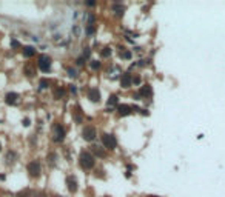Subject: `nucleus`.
Listing matches in <instances>:
<instances>
[{"label": "nucleus", "instance_id": "7c9ffc66", "mask_svg": "<svg viewBox=\"0 0 225 197\" xmlns=\"http://www.w3.org/2000/svg\"><path fill=\"white\" fill-rule=\"evenodd\" d=\"M133 83L139 85V83H140V77H133Z\"/></svg>", "mask_w": 225, "mask_h": 197}, {"label": "nucleus", "instance_id": "9b49d317", "mask_svg": "<svg viewBox=\"0 0 225 197\" xmlns=\"http://www.w3.org/2000/svg\"><path fill=\"white\" fill-rule=\"evenodd\" d=\"M117 112H119L120 116H130L133 112V108L130 105H119L117 106Z\"/></svg>", "mask_w": 225, "mask_h": 197}, {"label": "nucleus", "instance_id": "f3484780", "mask_svg": "<svg viewBox=\"0 0 225 197\" xmlns=\"http://www.w3.org/2000/svg\"><path fill=\"white\" fill-rule=\"evenodd\" d=\"M56 160H57V154H56V152H50V154L46 156V162L50 163L51 166L56 165Z\"/></svg>", "mask_w": 225, "mask_h": 197}, {"label": "nucleus", "instance_id": "72a5a7b5", "mask_svg": "<svg viewBox=\"0 0 225 197\" xmlns=\"http://www.w3.org/2000/svg\"><path fill=\"white\" fill-rule=\"evenodd\" d=\"M22 123H23V126H29V119H25Z\"/></svg>", "mask_w": 225, "mask_h": 197}, {"label": "nucleus", "instance_id": "58836bf2", "mask_svg": "<svg viewBox=\"0 0 225 197\" xmlns=\"http://www.w3.org/2000/svg\"><path fill=\"white\" fill-rule=\"evenodd\" d=\"M0 180H5V176H0Z\"/></svg>", "mask_w": 225, "mask_h": 197}, {"label": "nucleus", "instance_id": "cd10ccee", "mask_svg": "<svg viewBox=\"0 0 225 197\" xmlns=\"http://www.w3.org/2000/svg\"><path fill=\"white\" fill-rule=\"evenodd\" d=\"M89 54H91L89 48H85V49H83V56H82V57H83V59H88V57H89Z\"/></svg>", "mask_w": 225, "mask_h": 197}, {"label": "nucleus", "instance_id": "a878e982", "mask_svg": "<svg viewBox=\"0 0 225 197\" xmlns=\"http://www.w3.org/2000/svg\"><path fill=\"white\" fill-rule=\"evenodd\" d=\"M14 159H15V154L9 151V152H8V156H6V163H13V162H14Z\"/></svg>", "mask_w": 225, "mask_h": 197}, {"label": "nucleus", "instance_id": "bb28decb", "mask_svg": "<svg viewBox=\"0 0 225 197\" xmlns=\"http://www.w3.org/2000/svg\"><path fill=\"white\" fill-rule=\"evenodd\" d=\"M68 75L69 77H76V69H73V68H68Z\"/></svg>", "mask_w": 225, "mask_h": 197}, {"label": "nucleus", "instance_id": "7ed1b4c3", "mask_svg": "<svg viewBox=\"0 0 225 197\" xmlns=\"http://www.w3.org/2000/svg\"><path fill=\"white\" fill-rule=\"evenodd\" d=\"M37 66H39L43 73H48L51 69V57L48 54H40L37 59Z\"/></svg>", "mask_w": 225, "mask_h": 197}, {"label": "nucleus", "instance_id": "ddd939ff", "mask_svg": "<svg viewBox=\"0 0 225 197\" xmlns=\"http://www.w3.org/2000/svg\"><path fill=\"white\" fill-rule=\"evenodd\" d=\"M23 71H25V74H26V77H33V75L36 74V66L33 63H28V65H25V68H23Z\"/></svg>", "mask_w": 225, "mask_h": 197}, {"label": "nucleus", "instance_id": "39448f33", "mask_svg": "<svg viewBox=\"0 0 225 197\" xmlns=\"http://www.w3.org/2000/svg\"><path fill=\"white\" fill-rule=\"evenodd\" d=\"M96 136H97V131H96V128L93 125H87V126L82 129V137L87 142H93L96 139Z\"/></svg>", "mask_w": 225, "mask_h": 197}, {"label": "nucleus", "instance_id": "412c9836", "mask_svg": "<svg viewBox=\"0 0 225 197\" xmlns=\"http://www.w3.org/2000/svg\"><path fill=\"white\" fill-rule=\"evenodd\" d=\"M111 52H112V49H111L110 46H105V48L100 51V56H102V57H110Z\"/></svg>", "mask_w": 225, "mask_h": 197}, {"label": "nucleus", "instance_id": "4468645a", "mask_svg": "<svg viewBox=\"0 0 225 197\" xmlns=\"http://www.w3.org/2000/svg\"><path fill=\"white\" fill-rule=\"evenodd\" d=\"M22 52H23V57H26V59H31L36 54V49L33 48V46H23V49H22Z\"/></svg>", "mask_w": 225, "mask_h": 197}, {"label": "nucleus", "instance_id": "9d476101", "mask_svg": "<svg viewBox=\"0 0 225 197\" xmlns=\"http://www.w3.org/2000/svg\"><path fill=\"white\" fill-rule=\"evenodd\" d=\"M139 94H140V97L143 98H147V97H151L153 96V88H151V85H143L140 91H139Z\"/></svg>", "mask_w": 225, "mask_h": 197}, {"label": "nucleus", "instance_id": "c9c22d12", "mask_svg": "<svg viewBox=\"0 0 225 197\" xmlns=\"http://www.w3.org/2000/svg\"><path fill=\"white\" fill-rule=\"evenodd\" d=\"M36 197H45V193H37Z\"/></svg>", "mask_w": 225, "mask_h": 197}, {"label": "nucleus", "instance_id": "1a4fd4ad", "mask_svg": "<svg viewBox=\"0 0 225 197\" xmlns=\"http://www.w3.org/2000/svg\"><path fill=\"white\" fill-rule=\"evenodd\" d=\"M87 94H88V98L91 102H99L100 100V92H99L97 88H88Z\"/></svg>", "mask_w": 225, "mask_h": 197}, {"label": "nucleus", "instance_id": "dca6fc26", "mask_svg": "<svg viewBox=\"0 0 225 197\" xmlns=\"http://www.w3.org/2000/svg\"><path fill=\"white\" fill-rule=\"evenodd\" d=\"M52 94H54V98H62L63 96H65V89H63L62 86H56Z\"/></svg>", "mask_w": 225, "mask_h": 197}, {"label": "nucleus", "instance_id": "5701e85b", "mask_svg": "<svg viewBox=\"0 0 225 197\" xmlns=\"http://www.w3.org/2000/svg\"><path fill=\"white\" fill-rule=\"evenodd\" d=\"M117 103V96L116 94H112V96H110V98H108V106L110 108H112Z\"/></svg>", "mask_w": 225, "mask_h": 197}, {"label": "nucleus", "instance_id": "2eb2a0df", "mask_svg": "<svg viewBox=\"0 0 225 197\" xmlns=\"http://www.w3.org/2000/svg\"><path fill=\"white\" fill-rule=\"evenodd\" d=\"M91 151H93V152H94V154H96V156H97V157H100V159H103V157H106V152H105L103 149H102V148H100V146H97V145L91 146Z\"/></svg>", "mask_w": 225, "mask_h": 197}, {"label": "nucleus", "instance_id": "79ce46f5", "mask_svg": "<svg viewBox=\"0 0 225 197\" xmlns=\"http://www.w3.org/2000/svg\"><path fill=\"white\" fill-rule=\"evenodd\" d=\"M0 149H2V145H0Z\"/></svg>", "mask_w": 225, "mask_h": 197}, {"label": "nucleus", "instance_id": "4be33fe9", "mask_svg": "<svg viewBox=\"0 0 225 197\" xmlns=\"http://www.w3.org/2000/svg\"><path fill=\"white\" fill-rule=\"evenodd\" d=\"M120 57H122V59H125V60H130V59H131V51H128V49H124V48H122V51H120Z\"/></svg>", "mask_w": 225, "mask_h": 197}, {"label": "nucleus", "instance_id": "e433bc0d", "mask_svg": "<svg viewBox=\"0 0 225 197\" xmlns=\"http://www.w3.org/2000/svg\"><path fill=\"white\" fill-rule=\"evenodd\" d=\"M87 5H88V6H94V5H96V2H88Z\"/></svg>", "mask_w": 225, "mask_h": 197}, {"label": "nucleus", "instance_id": "a19ab883", "mask_svg": "<svg viewBox=\"0 0 225 197\" xmlns=\"http://www.w3.org/2000/svg\"><path fill=\"white\" fill-rule=\"evenodd\" d=\"M105 197H111V196H105Z\"/></svg>", "mask_w": 225, "mask_h": 197}, {"label": "nucleus", "instance_id": "393cba45", "mask_svg": "<svg viewBox=\"0 0 225 197\" xmlns=\"http://www.w3.org/2000/svg\"><path fill=\"white\" fill-rule=\"evenodd\" d=\"M48 86H50V80H48V79H42L40 80V88L45 89V88H48Z\"/></svg>", "mask_w": 225, "mask_h": 197}, {"label": "nucleus", "instance_id": "f03ea898", "mask_svg": "<svg viewBox=\"0 0 225 197\" xmlns=\"http://www.w3.org/2000/svg\"><path fill=\"white\" fill-rule=\"evenodd\" d=\"M102 143H103L105 149L112 151V149H116V146H117V140H116V137L112 134L103 133V134H102Z\"/></svg>", "mask_w": 225, "mask_h": 197}, {"label": "nucleus", "instance_id": "6ab92c4d", "mask_svg": "<svg viewBox=\"0 0 225 197\" xmlns=\"http://www.w3.org/2000/svg\"><path fill=\"white\" fill-rule=\"evenodd\" d=\"M15 197H33V194H31V191L26 188V189H22V191H19L17 194H15Z\"/></svg>", "mask_w": 225, "mask_h": 197}, {"label": "nucleus", "instance_id": "2f4dec72", "mask_svg": "<svg viewBox=\"0 0 225 197\" xmlns=\"http://www.w3.org/2000/svg\"><path fill=\"white\" fill-rule=\"evenodd\" d=\"M133 98H134V100H140V94H139V92H136V94H133Z\"/></svg>", "mask_w": 225, "mask_h": 197}, {"label": "nucleus", "instance_id": "f257e3e1", "mask_svg": "<svg viewBox=\"0 0 225 197\" xmlns=\"http://www.w3.org/2000/svg\"><path fill=\"white\" fill-rule=\"evenodd\" d=\"M79 163H80V166H82L83 169H91L96 165V159L89 151L83 149V151H80V154H79Z\"/></svg>", "mask_w": 225, "mask_h": 197}, {"label": "nucleus", "instance_id": "b1692460", "mask_svg": "<svg viewBox=\"0 0 225 197\" xmlns=\"http://www.w3.org/2000/svg\"><path fill=\"white\" fill-rule=\"evenodd\" d=\"M89 66H91V69H99L100 68V62H97V60H91Z\"/></svg>", "mask_w": 225, "mask_h": 197}, {"label": "nucleus", "instance_id": "423d86ee", "mask_svg": "<svg viewBox=\"0 0 225 197\" xmlns=\"http://www.w3.org/2000/svg\"><path fill=\"white\" fill-rule=\"evenodd\" d=\"M28 173L31 177H39L40 173H42V168H40V163L37 160H33L28 163Z\"/></svg>", "mask_w": 225, "mask_h": 197}, {"label": "nucleus", "instance_id": "0eeeda50", "mask_svg": "<svg viewBox=\"0 0 225 197\" xmlns=\"http://www.w3.org/2000/svg\"><path fill=\"white\" fill-rule=\"evenodd\" d=\"M66 187H68V191L69 193H77V188H79V185H77V179L76 176H68L66 177Z\"/></svg>", "mask_w": 225, "mask_h": 197}, {"label": "nucleus", "instance_id": "4c0bfd02", "mask_svg": "<svg viewBox=\"0 0 225 197\" xmlns=\"http://www.w3.org/2000/svg\"><path fill=\"white\" fill-rule=\"evenodd\" d=\"M147 197H160V196H154V194H150V196H147Z\"/></svg>", "mask_w": 225, "mask_h": 197}, {"label": "nucleus", "instance_id": "aec40b11", "mask_svg": "<svg viewBox=\"0 0 225 197\" xmlns=\"http://www.w3.org/2000/svg\"><path fill=\"white\" fill-rule=\"evenodd\" d=\"M111 8H112V11H116V13L119 14V15L124 14V11H125V6H122V5H117V3H114Z\"/></svg>", "mask_w": 225, "mask_h": 197}, {"label": "nucleus", "instance_id": "6e6552de", "mask_svg": "<svg viewBox=\"0 0 225 197\" xmlns=\"http://www.w3.org/2000/svg\"><path fill=\"white\" fill-rule=\"evenodd\" d=\"M133 83V75L130 73H125L120 75V86L122 88H130Z\"/></svg>", "mask_w": 225, "mask_h": 197}, {"label": "nucleus", "instance_id": "473e14b6", "mask_svg": "<svg viewBox=\"0 0 225 197\" xmlns=\"http://www.w3.org/2000/svg\"><path fill=\"white\" fill-rule=\"evenodd\" d=\"M83 62H85L83 57H79V59H77V65H83Z\"/></svg>", "mask_w": 225, "mask_h": 197}, {"label": "nucleus", "instance_id": "ea45409f", "mask_svg": "<svg viewBox=\"0 0 225 197\" xmlns=\"http://www.w3.org/2000/svg\"><path fill=\"white\" fill-rule=\"evenodd\" d=\"M54 197H62V196H54Z\"/></svg>", "mask_w": 225, "mask_h": 197}, {"label": "nucleus", "instance_id": "f704fd0d", "mask_svg": "<svg viewBox=\"0 0 225 197\" xmlns=\"http://www.w3.org/2000/svg\"><path fill=\"white\" fill-rule=\"evenodd\" d=\"M69 91H71V92H76L77 89H76V86H74V85H71V86H69Z\"/></svg>", "mask_w": 225, "mask_h": 197}, {"label": "nucleus", "instance_id": "f8f14e48", "mask_svg": "<svg viewBox=\"0 0 225 197\" xmlns=\"http://www.w3.org/2000/svg\"><path fill=\"white\" fill-rule=\"evenodd\" d=\"M17 98H19V94H15V92H8L6 97H5V102H6L8 105H15V103H17Z\"/></svg>", "mask_w": 225, "mask_h": 197}, {"label": "nucleus", "instance_id": "20e7f679", "mask_svg": "<svg viewBox=\"0 0 225 197\" xmlns=\"http://www.w3.org/2000/svg\"><path fill=\"white\" fill-rule=\"evenodd\" d=\"M65 139V128L62 126V125L56 123L54 126H52V140L56 142V143H60Z\"/></svg>", "mask_w": 225, "mask_h": 197}, {"label": "nucleus", "instance_id": "a211bd4d", "mask_svg": "<svg viewBox=\"0 0 225 197\" xmlns=\"http://www.w3.org/2000/svg\"><path fill=\"white\" fill-rule=\"evenodd\" d=\"M73 117H74V120H76V123H82V114H80V108L79 106H76V111H73Z\"/></svg>", "mask_w": 225, "mask_h": 197}, {"label": "nucleus", "instance_id": "c756f323", "mask_svg": "<svg viewBox=\"0 0 225 197\" xmlns=\"http://www.w3.org/2000/svg\"><path fill=\"white\" fill-rule=\"evenodd\" d=\"M94 32V26H88L87 28V34H93Z\"/></svg>", "mask_w": 225, "mask_h": 197}, {"label": "nucleus", "instance_id": "c85d7f7f", "mask_svg": "<svg viewBox=\"0 0 225 197\" xmlns=\"http://www.w3.org/2000/svg\"><path fill=\"white\" fill-rule=\"evenodd\" d=\"M11 45H13V46H14V48H20V43H19V42H17V40H14V39H13V40H11Z\"/></svg>", "mask_w": 225, "mask_h": 197}]
</instances>
